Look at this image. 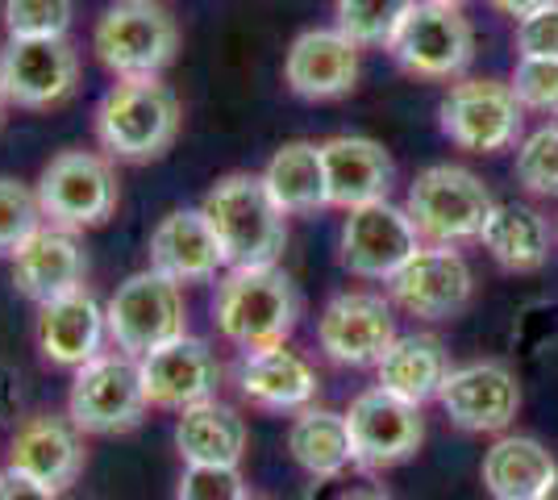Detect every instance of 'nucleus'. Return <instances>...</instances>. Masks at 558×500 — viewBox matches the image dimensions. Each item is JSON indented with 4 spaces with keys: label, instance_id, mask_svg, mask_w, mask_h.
I'll use <instances>...</instances> for the list:
<instances>
[{
    "label": "nucleus",
    "instance_id": "obj_1",
    "mask_svg": "<svg viewBox=\"0 0 558 500\" xmlns=\"http://www.w3.org/2000/svg\"><path fill=\"white\" fill-rule=\"evenodd\" d=\"M301 317V296L292 276L271 267H230L213 296V321L226 342H233L242 355L283 346Z\"/></svg>",
    "mask_w": 558,
    "mask_h": 500
},
{
    "label": "nucleus",
    "instance_id": "obj_2",
    "mask_svg": "<svg viewBox=\"0 0 558 500\" xmlns=\"http://www.w3.org/2000/svg\"><path fill=\"white\" fill-rule=\"evenodd\" d=\"M180 96L163 84V75H134L117 80L96 105V143L109 159L121 163H150L171 150L180 134Z\"/></svg>",
    "mask_w": 558,
    "mask_h": 500
},
{
    "label": "nucleus",
    "instance_id": "obj_3",
    "mask_svg": "<svg viewBox=\"0 0 558 500\" xmlns=\"http://www.w3.org/2000/svg\"><path fill=\"white\" fill-rule=\"evenodd\" d=\"M201 214L217 234V246L230 267H271L288 246V214L271 200L263 175L230 171L221 175L205 200Z\"/></svg>",
    "mask_w": 558,
    "mask_h": 500
},
{
    "label": "nucleus",
    "instance_id": "obj_4",
    "mask_svg": "<svg viewBox=\"0 0 558 500\" xmlns=\"http://www.w3.org/2000/svg\"><path fill=\"white\" fill-rule=\"evenodd\" d=\"M93 50L113 80L163 75L180 50V22L163 0H113L96 17Z\"/></svg>",
    "mask_w": 558,
    "mask_h": 500
},
{
    "label": "nucleus",
    "instance_id": "obj_5",
    "mask_svg": "<svg viewBox=\"0 0 558 500\" xmlns=\"http://www.w3.org/2000/svg\"><path fill=\"white\" fill-rule=\"evenodd\" d=\"M492 209L496 200L488 184L475 171L454 163L425 167L409 184V200H404V214L413 217L425 246H463V242L484 239Z\"/></svg>",
    "mask_w": 558,
    "mask_h": 500
},
{
    "label": "nucleus",
    "instance_id": "obj_6",
    "mask_svg": "<svg viewBox=\"0 0 558 500\" xmlns=\"http://www.w3.org/2000/svg\"><path fill=\"white\" fill-rule=\"evenodd\" d=\"M121 184L105 150H59L38 175V205L50 225L96 230L117 214Z\"/></svg>",
    "mask_w": 558,
    "mask_h": 500
},
{
    "label": "nucleus",
    "instance_id": "obj_7",
    "mask_svg": "<svg viewBox=\"0 0 558 500\" xmlns=\"http://www.w3.org/2000/svg\"><path fill=\"white\" fill-rule=\"evenodd\" d=\"M146 383L142 363L125 351H100L75 367L68 392V417L84 434H125L146 417Z\"/></svg>",
    "mask_w": 558,
    "mask_h": 500
},
{
    "label": "nucleus",
    "instance_id": "obj_8",
    "mask_svg": "<svg viewBox=\"0 0 558 500\" xmlns=\"http://www.w3.org/2000/svg\"><path fill=\"white\" fill-rule=\"evenodd\" d=\"M109 338L117 351L125 355H150L167 342L187 333V309H184V288L163 280L159 271H134L125 284H117L109 296Z\"/></svg>",
    "mask_w": 558,
    "mask_h": 500
},
{
    "label": "nucleus",
    "instance_id": "obj_9",
    "mask_svg": "<svg viewBox=\"0 0 558 500\" xmlns=\"http://www.w3.org/2000/svg\"><path fill=\"white\" fill-rule=\"evenodd\" d=\"M388 50L400 63V72L417 75V80H454L475 59V29L454 4L417 0L413 13L400 22Z\"/></svg>",
    "mask_w": 558,
    "mask_h": 500
},
{
    "label": "nucleus",
    "instance_id": "obj_10",
    "mask_svg": "<svg viewBox=\"0 0 558 500\" xmlns=\"http://www.w3.org/2000/svg\"><path fill=\"white\" fill-rule=\"evenodd\" d=\"M80 88V50L68 38H9L0 50V100L43 113Z\"/></svg>",
    "mask_w": 558,
    "mask_h": 500
},
{
    "label": "nucleus",
    "instance_id": "obj_11",
    "mask_svg": "<svg viewBox=\"0 0 558 500\" xmlns=\"http://www.w3.org/2000/svg\"><path fill=\"white\" fill-rule=\"evenodd\" d=\"M521 100L500 80H459L442 96V134L471 155H500L521 138Z\"/></svg>",
    "mask_w": 558,
    "mask_h": 500
},
{
    "label": "nucleus",
    "instance_id": "obj_12",
    "mask_svg": "<svg viewBox=\"0 0 558 500\" xmlns=\"http://www.w3.org/2000/svg\"><path fill=\"white\" fill-rule=\"evenodd\" d=\"M347 429H350V451L354 463L379 472V467H396L409 463L425 442V422H421V405H409L392 397L388 388H367L359 392L347 408Z\"/></svg>",
    "mask_w": 558,
    "mask_h": 500
},
{
    "label": "nucleus",
    "instance_id": "obj_13",
    "mask_svg": "<svg viewBox=\"0 0 558 500\" xmlns=\"http://www.w3.org/2000/svg\"><path fill=\"white\" fill-rule=\"evenodd\" d=\"M392 305L421 321H450L471 305L475 276L471 263L459 255V246H421L413 259L396 271Z\"/></svg>",
    "mask_w": 558,
    "mask_h": 500
},
{
    "label": "nucleus",
    "instance_id": "obj_14",
    "mask_svg": "<svg viewBox=\"0 0 558 500\" xmlns=\"http://www.w3.org/2000/svg\"><path fill=\"white\" fill-rule=\"evenodd\" d=\"M421 246L425 242H421L413 217L388 200L350 209L342 221V242H338L342 267L359 280H392Z\"/></svg>",
    "mask_w": 558,
    "mask_h": 500
},
{
    "label": "nucleus",
    "instance_id": "obj_15",
    "mask_svg": "<svg viewBox=\"0 0 558 500\" xmlns=\"http://www.w3.org/2000/svg\"><path fill=\"white\" fill-rule=\"evenodd\" d=\"M396 338L392 301L375 292H338L317 317V346L338 367H375Z\"/></svg>",
    "mask_w": 558,
    "mask_h": 500
},
{
    "label": "nucleus",
    "instance_id": "obj_16",
    "mask_svg": "<svg viewBox=\"0 0 558 500\" xmlns=\"http://www.w3.org/2000/svg\"><path fill=\"white\" fill-rule=\"evenodd\" d=\"M438 401L446 417L466 434H500L521 408V383L505 363L484 358V363L450 367Z\"/></svg>",
    "mask_w": 558,
    "mask_h": 500
},
{
    "label": "nucleus",
    "instance_id": "obj_17",
    "mask_svg": "<svg viewBox=\"0 0 558 500\" xmlns=\"http://www.w3.org/2000/svg\"><path fill=\"white\" fill-rule=\"evenodd\" d=\"M142 383H146V401L155 408H184L213 401L221 388V363L213 355V346L205 338H175L159 351L142 355Z\"/></svg>",
    "mask_w": 558,
    "mask_h": 500
},
{
    "label": "nucleus",
    "instance_id": "obj_18",
    "mask_svg": "<svg viewBox=\"0 0 558 500\" xmlns=\"http://www.w3.org/2000/svg\"><path fill=\"white\" fill-rule=\"evenodd\" d=\"M9 259H13V284L34 305H47V301L68 296L75 288H88L84 242L75 230H63V225L43 221Z\"/></svg>",
    "mask_w": 558,
    "mask_h": 500
},
{
    "label": "nucleus",
    "instance_id": "obj_19",
    "mask_svg": "<svg viewBox=\"0 0 558 500\" xmlns=\"http://www.w3.org/2000/svg\"><path fill=\"white\" fill-rule=\"evenodd\" d=\"M34 342L50 367H84L96 358L109 342V313L96 301L93 288H75L68 296H54L47 305H38L34 321Z\"/></svg>",
    "mask_w": 558,
    "mask_h": 500
},
{
    "label": "nucleus",
    "instance_id": "obj_20",
    "mask_svg": "<svg viewBox=\"0 0 558 500\" xmlns=\"http://www.w3.org/2000/svg\"><path fill=\"white\" fill-rule=\"evenodd\" d=\"M283 84L301 100H338L359 84V42L338 25H317L292 38L283 54Z\"/></svg>",
    "mask_w": 558,
    "mask_h": 500
},
{
    "label": "nucleus",
    "instance_id": "obj_21",
    "mask_svg": "<svg viewBox=\"0 0 558 500\" xmlns=\"http://www.w3.org/2000/svg\"><path fill=\"white\" fill-rule=\"evenodd\" d=\"M9 467L34 484H47L54 492H68L84 472V429L59 413L25 417L9 442Z\"/></svg>",
    "mask_w": 558,
    "mask_h": 500
},
{
    "label": "nucleus",
    "instance_id": "obj_22",
    "mask_svg": "<svg viewBox=\"0 0 558 500\" xmlns=\"http://www.w3.org/2000/svg\"><path fill=\"white\" fill-rule=\"evenodd\" d=\"M150 271H159L171 284H205L217 271H226V255L217 246V234L205 221L201 205L196 209H171L159 217V225L150 230Z\"/></svg>",
    "mask_w": 558,
    "mask_h": 500
},
{
    "label": "nucleus",
    "instance_id": "obj_23",
    "mask_svg": "<svg viewBox=\"0 0 558 500\" xmlns=\"http://www.w3.org/2000/svg\"><path fill=\"white\" fill-rule=\"evenodd\" d=\"M322 167H326V196L333 209H363L375 200H388L396 180L392 155L375 138L338 134L322 143Z\"/></svg>",
    "mask_w": 558,
    "mask_h": 500
},
{
    "label": "nucleus",
    "instance_id": "obj_24",
    "mask_svg": "<svg viewBox=\"0 0 558 500\" xmlns=\"http://www.w3.org/2000/svg\"><path fill=\"white\" fill-rule=\"evenodd\" d=\"M317 388H322L317 367L288 342L251 351L238 363V392L263 413H301L317 401Z\"/></svg>",
    "mask_w": 558,
    "mask_h": 500
},
{
    "label": "nucleus",
    "instance_id": "obj_25",
    "mask_svg": "<svg viewBox=\"0 0 558 500\" xmlns=\"http://www.w3.org/2000/svg\"><path fill=\"white\" fill-rule=\"evenodd\" d=\"M375 376H379V388H388L392 397L409 405H425V401H438L450 363L434 333H400L388 346V355L375 363Z\"/></svg>",
    "mask_w": 558,
    "mask_h": 500
},
{
    "label": "nucleus",
    "instance_id": "obj_26",
    "mask_svg": "<svg viewBox=\"0 0 558 500\" xmlns=\"http://www.w3.org/2000/svg\"><path fill=\"white\" fill-rule=\"evenodd\" d=\"M555 476V454L530 434H505L484 454V484L496 500H537Z\"/></svg>",
    "mask_w": 558,
    "mask_h": 500
},
{
    "label": "nucleus",
    "instance_id": "obj_27",
    "mask_svg": "<svg viewBox=\"0 0 558 500\" xmlns=\"http://www.w3.org/2000/svg\"><path fill=\"white\" fill-rule=\"evenodd\" d=\"M175 447L184 463H209V467H238L246 454V422L238 408L221 405L217 397L180 413L175 422Z\"/></svg>",
    "mask_w": 558,
    "mask_h": 500
},
{
    "label": "nucleus",
    "instance_id": "obj_28",
    "mask_svg": "<svg viewBox=\"0 0 558 500\" xmlns=\"http://www.w3.org/2000/svg\"><path fill=\"white\" fill-rule=\"evenodd\" d=\"M484 251L500 263L512 276H534L546 267L550 259V225L546 217L530 209V205H517V200H505L496 205L484 225Z\"/></svg>",
    "mask_w": 558,
    "mask_h": 500
},
{
    "label": "nucleus",
    "instance_id": "obj_29",
    "mask_svg": "<svg viewBox=\"0 0 558 500\" xmlns=\"http://www.w3.org/2000/svg\"><path fill=\"white\" fill-rule=\"evenodd\" d=\"M288 451L296 459V467L308 472L313 479L347 476V467L354 463L347 413H333V408L317 405L301 408L292 417V426H288Z\"/></svg>",
    "mask_w": 558,
    "mask_h": 500
},
{
    "label": "nucleus",
    "instance_id": "obj_30",
    "mask_svg": "<svg viewBox=\"0 0 558 500\" xmlns=\"http://www.w3.org/2000/svg\"><path fill=\"white\" fill-rule=\"evenodd\" d=\"M283 214H313L326 209V167H322V143H283L258 171Z\"/></svg>",
    "mask_w": 558,
    "mask_h": 500
},
{
    "label": "nucleus",
    "instance_id": "obj_31",
    "mask_svg": "<svg viewBox=\"0 0 558 500\" xmlns=\"http://www.w3.org/2000/svg\"><path fill=\"white\" fill-rule=\"evenodd\" d=\"M417 0H333L338 29L359 47H388Z\"/></svg>",
    "mask_w": 558,
    "mask_h": 500
},
{
    "label": "nucleus",
    "instance_id": "obj_32",
    "mask_svg": "<svg viewBox=\"0 0 558 500\" xmlns=\"http://www.w3.org/2000/svg\"><path fill=\"white\" fill-rule=\"evenodd\" d=\"M43 221L47 217L38 205V188L13 175H0V255H13Z\"/></svg>",
    "mask_w": 558,
    "mask_h": 500
},
{
    "label": "nucleus",
    "instance_id": "obj_33",
    "mask_svg": "<svg viewBox=\"0 0 558 500\" xmlns=\"http://www.w3.org/2000/svg\"><path fill=\"white\" fill-rule=\"evenodd\" d=\"M71 13V0H4L0 9L9 38H68Z\"/></svg>",
    "mask_w": 558,
    "mask_h": 500
},
{
    "label": "nucleus",
    "instance_id": "obj_34",
    "mask_svg": "<svg viewBox=\"0 0 558 500\" xmlns=\"http://www.w3.org/2000/svg\"><path fill=\"white\" fill-rule=\"evenodd\" d=\"M517 184L558 200V125H542L517 146Z\"/></svg>",
    "mask_w": 558,
    "mask_h": 500
},
{
    "label": "nucleus",
    "instance_id": "obj_35",
    "mask_svg": "<svg viewBox=\"0 0 558 500\" xmlns=\"http://www.w3.org/2000/svg\"><path fill=\"white\" fill-rule=\"evenodd\" d=\"M509 88L521 100V109L558 118V59H517Z\"/></svg>",
    "mask_w": 558,
    "mask_h": 500
},
{
    "label": "nucleus",
    "instance_id": "obj_36",
    "mask_svg": "<svg viewBox=\"0 0 558 500\" xmlns=\"http://www.w3.org/2000/svg\"><path fill=\"white\" fill-rule=\"evenodd\" d=\"M175 500H246V484L238 467H209V463H187Z\"/></svg>",
    "mask_w": 558,
    "mask_h": 500
},
{
    "label": "nucleus",
    "instance_id": "obj_37",
    "mask_svg": "<svg viewBox=\"0 0 558 500\" xmlns=\"http://www.w3.org/2000/svg\"><path fill=\"white\" fill-rule=\"evenodd\" d=\"M521 59H558V0L517 22Z\"/></svg>",
    "mask_w": 558,
    "mask_h": 500
},
{
    "label": "nucleus",
    "instance_id": "obj_38",
    "mask_svg": "<svg viewBox=\"0 0 558 500\" xmlns=\"http://www.w3.org/2000/svg\"><path fill=\"white\" fill-rule=\"evenodd\" d=\"M25 408V383H22V371L13 367V363H4L0 358V426H9V422H17Z\"/></svg>",
    "mask_w": 558,
    "mask_h": 500
},
{
    "label": "nucleus",
    "instance_id": "obj_39",
    "mask_svg": "<svg viewBox=\"0 0 558 500\" xmlns=\"http://www.w3.org/2000/svg\"><path fill=\"white\" fill-rule=\"evenodd\" d=\"M0 500H63V492H54L47 484H34L29 476H17L13 467L0 472Z\"/></svg>",
    "mask_w": 558,
    "mask_h": 500
},
{
    "label": "nucleus",
    "instance_id": "obj_40",
    "mask_svg": "<svg viewBox=\"0 0 558 500\" xmlns=\"http://www.w3.org/2000/svg\"><path fill=\"white\" fill-rule=\"evenodd\" d=\"M496 13H505L512 22H521V17H530L537 9H546V4H555V0H488Z\"/></svg>",
    "mask_w": 558,
    "mask_h": 500
},
{
    "label": "nucleus",
    "instance_id": "obj_41",
    "mask_svg": "<svg viewBox=\"0 0 558 500\" xmlns=\"http://www.w3.org/2000/svg\"><path fill=\"white\" fill-rule=\"evenodd\" d=\"M338 500H388L384 488H372V484H359V488H347Z\"/></svg>",
    "mask_w": 558,
    "mask_h": 500
},
{
    "label": "nucleus",
    "instance_id": "obj_42",
    "mask_svg": "<svg viewBox=\"0 0 558 500\" xmlns=\"http://www.w3.org/2000/svg\"><path fill=\"white\" fill-rule=\"evenodd\" d=\"M537 500H558V476H555V484H550V488H546V492H542Z\"/></svg>",
    "mask_w": 558,
    "mask_h": 500
},
{
    "label": "nucleus",
    "instance_id": "obj_43",
    "mask_svg": "<svg viewBox=\"0 0 558 500\" xmlns=\"http://www.w3.org/2000/svg\"><path fill=\"white\" fill-rule=\"evenodd\" d=\"M434 4H454V9H459V4H466V0H434Z\"/></svg>",
    "mask_w": 558,
    "mask_h": 500
},
{
    "label": "nucleus",
    "instance_id": "obj_44",
    "mask_svg": "<svg viewBox=\"0 0 558 500\" xmlns=\"http://www.w3.org/2000/svg\"><path fill=\"white\" fill-rule=\"evenodd\" d=\"M246 500H251V497H246Z\"/></svg>",
    "mask_w": 558,
    "mask_h": 500
}]
</instances>
